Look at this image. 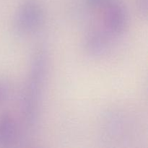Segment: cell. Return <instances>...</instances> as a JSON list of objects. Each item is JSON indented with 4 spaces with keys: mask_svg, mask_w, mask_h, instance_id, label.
Returning a JSON list of instances; mask_svg holds the SVG:
<instances>
[{
    "mask_svg": "<svg viewBox=\"0 0 148 148\" xmlns=\"http://www.w3.org/2000/svg\"><path fill=\"white\" fill-rule=\"evenodd\" d=\"M46 69V53L43 50H40L36 54L32 62L25 94L24 112L29 126H34L37 121L38 109L41 99Z\"/></svg>",
    "mask_w": 148,
    "mask_h": 148,
    "instance_id": "1",
    "label": "cell"
},
{
    "mask_svg": "<svg viewBox=\"0 0 148 148\" xmlns=\"http://www.w3.org/2000/svg\"><path fill=\"white\" fill-rule=\"evenodd\" d=\"M44 11L38 0H23L13 20L14 32L20 36L36 32L43 24Z\"/></svg>",
    "mask_w": 148,
    "mask_h": 148,
    "instance_id": "2",
    "label": "cell"
},
{
    "mask_svg": "<svg viewBox=\"0 0 148 148\" xmlns=\"http://www.w3.org/2000/svg\"><path fill=\"white\" fill-rule=\"evenodd\" d=\"M104 30L111 36L122 34L128 23V14L120 0H114L103 8Z\"/></svg>",
    "mask_w": 148,
    "mask_h": 148,
    "instance_id": "3",
    "label": "cell"
},
{
    "mask_svg": "<svg viewBox=\"0 0 148 148\" xmlns=\"http://www.w3.org/2000/svg\"><path fill=\"white\" fill-rule=\"evenodd\" d=\"M110 36L105 30H94L87 36L85 49L93 56H101L108 49Z\"/></svg>",
    "mask_w": 148,
    "mask_h": 148,
    "instance_id": "4",
    "label": "cell"
},
{
    "mask_svg": "<svg viewBox=\"0 0 148 148\" xmlns=\"http://www.w3.org/2000/svg\"><path fill=\"white\" fill-rule=\"evenodd\" d=\"M17 135V125L10 114H4L0 117V146L11 144Z\"/></svg>",
    "mask_w": 148,
    "mask_h": 148,
    "instance_id": "5",
    "label": "cell"
},
{
    "mask_svg": "<svg viewBox=\"0 0 148 148\" xmlns=\"http://www.w3.org/2000/svg\"><path fill=\"white\" fill-rule=\"evenodd\" d=\"M114 0H86V3L92 8L103 9Z\"/></svg>",
    "mask_w": 148,
    "mask_h": 148,
    "instance_id": "6",
    "label": "cell"
},
{
    "mask_svg": "<svg viewBox=\"0 0 148 148\" xmlns=\"http://www.w3.org/2000/svg\"><path fill=\"white\" fill-rule=\"evenodd\" d=\"M140 4L143 14H147V0H140Z\"/></svg>",
    "mask_w": 148,
    "mask_h": 148,
    "instance_id": "7",
    "label": "cell"
},
{
    "mask_svg": "<svg viewBox=\"0 0 148 148\" xmlns=\"http://www.w3.org/2000/svg\"><path fill=\"white\" fill-rule=\"evenodd\" d=\"M4 95H5V93H4V89L2 88V87L0 86V101L4 98Z\"/></svg>",
    "mask_w": 148,
    "mask_h": 148,
    "instance_id": "8",
    "label": "cell"
}]
</instances>
